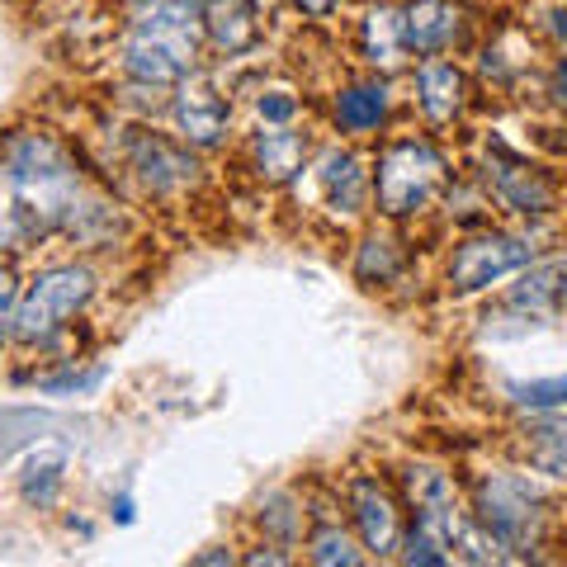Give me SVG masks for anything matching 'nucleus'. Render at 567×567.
Instances as JSON below:
<instances>
[{"label": "nucleus", "mask_w": 567, "mask_h": 567, "mask_svg": "<svg viewBox=\"0 0 567 567\" xmlns=\"http://www.w3.org/2000/svg\"><path fill=\"white\" fill-rule=\"evenodd\" d=\"M293 114H298V100H293V95H284V91L260 95V118H265V123H289Z\"/></svg>", "instance_id": "a878e982"}, {"label": "nucleus", "mask_w": 567, "mask_h": 567, "mask_svg": "<svg viewBox=\"0 0 567 567\" xmlns=\"http://www.w3.org/2000/svg\"><path fill=\"white\" fill-rule=\"evenodd\" d=\"M529 464L539 473L567 477V421H544L529 431Z\"/></svg>", "instance_id": "6ab92c4d"}, {"label": "nucleus", "mask_w": 567, "mask_h": 567, "mask_svg": "<svg viewBox=\"0 0 567 567\" xmlns=\"http://www.w3.org/2000/svg\"><path fill=\"white\" fill-rule=\"evenodd\" d=\"M487 181H492V194H496V199H502L511 213H544L548 199H554V189H548L544 175H539L535 166H525L520 156H511L506 147L492 152Z\"/></svg>", "instance_id": "1a4fd4ad"}, {"label": "nucleus", "mask_w": 567, "mask_h": 567, "mask_svg": "<svg viewBox=\"0 0 567 567\" xmlns=\"http://www.w3.org/2000/svg\"><path fill=\"white\" fill-rule=\"evenodd\" d=\"M194 563H233V554H199Z\"/></svg>", "instance_id": "c85d7f7f"}, {"label": "nucleus", "mask_w": 567, "mask_h": 567, "mask_svg": "<svg viewBox=\"0 0 567 567\" xmlns=\"http://www.w3.org/2000/svg\"><path fill=\"white\" fill-rule=\"evenodd\" d=\"M204 29H208L213 48L227 52V58L256 48V39H260V20H256L251 0H208L204 6Z\"/></svg>", "instance_id": "ddd939ff"}, {"label": "nucleus", "mask_w": 567, "mask_h": 567, "mask_svg": "<svg viewBox=\"0 0 567 567\" xmlns=\"http://www.w3.org/2000/svg\"><path fill=\"white\" fill-rule=\"evenodd\" d=\"M350 516H354V525H360L364 548H374L379 558H393L402 548L398 496L388 492L379 477H354V483H350Z\"/></svg>", "instance_id": "0eeeda50"}, {"label": "nucleus", "mask_w": 567, "mask_h": 567, "mask_svg": "<svg viewBox=\"0 0 567 567\" xmlns=\"http://www.w3.org/2000/svg\"><path fill=\"white\" fill-rule=\"evenodd\" d=\"M445 189V156H440L425 137H402L388 142L374 171V194L388 218H406L421 213L435 194Z\"/></svg>", "instance_id": "7ed1b4c3"}, {"label": "nucleus", "mask_w": 567, "mask_h": 567, "mask_svg": "<svg viewBox=\"0 0 567 567\" xmlns=\"http://www.w3.org/2000/svg\"><path fill=\"white\" fill-rule=\"evenodd\" d=\"M308 548H312V563H322V567H336V563H341V567H354V563H360V554H354L350 535H346V529L336 525L331 516L317 520Z\"/></svg>", "instance_id": "aec40b11"}, {"label": "nucleus", "mask_w": 567, "mask_h": 567, "mask_svg": "<svg viewBox=\"0 0 567 567\" xmlns=\"http://www.w3.org/2000/svg\"><path fill=\"white\" fill-rule=\"evenodd\" d=\"M14 308H20V298H14V275L0 265V346H6V336L14 331Z\"/></svg>", "instance_id": "393cba45"}, {"label": "nucleus", "mask_w": 567, "mask_h": 567, "mask_svg": "<svg viewBox=\"0 0 567 567\" xmlns=\"http://www.w3.org/2000/svg\"><path fill=\"white\" fill-rule=\"evenodd\" d=\"M175 123H181V133L194 147H218L227 137V100L218 95V85L189 71L181 91H175Z\"/></svg>", "instance_id": "6e6552de"}, {"label": "nucleus", "mask_w": 567, "mask_h": 567, "mask_svg": "<svg viewBox=\"0 0 567 567\" xmlns=\"http://www.w3.org/2000/svg\"><path fill=\"white\" fill-rule=\"evenodd\" d=\"M199 20L204 10L189 0H156L133 24L123 66L147 85H181L194 71V52H199Z\"/></svg>", "instance_id": "f03ea898"}, {"label": "nucleus", "mask_w": 567, "mask_h": 567, "mask_svg": "<svg viewBox=\"0 0 567 567\" xmlns=\"http://www.w3.org/2000/svg\"><path fill=\"white\" fill-rule=\"evenodd\" d=\"M303 156H308V133L289 128V123H270V128L256 137V171L270 185L293 181V175L303 171Z\"/></svg>", "instance_id": "4468645a"}, {"label": "nucleus", "mask_w": 567, "mask_h": 567, "mask_svg": "<svg viewBox=\"0 0 567 567\" xmlns=\"http://www.w3.org/2000/svg\"><path fill=\"white\" fill-rule=\"evenodd\" d=\"M554 95L567 104V58L558 62V71H554Z\"/></svg>", "instance_id": "cd10ccee"}, {"label": "nucleus", "mask_w": 567, "mask_h": 567, "mask_svg": "<svg viewBox=\"0 0 567 567\" xmlns=\"http://www.w3.org/2000/svg\"><path fill=\"white\" fill-rule=\"evenodd\" d=\"M529 256H535V246L520 241V237H496V233L468 237V241H458V251L450 260V289L473 293V289H483V284L529 265Z\"/></svg>", "instance_id": "423d86ee"}, {"label": "nucleus", "mask_w": 567, "mask_h": 567, "mask_svg": "<svg viewBox=\"0 0 567 567\" xmlns=\"http://www.w3.org/2000/svg\"><path fill=\"white\" fill-rule=\"evenodd\" d=\"M539 496L529 492L520 477H483L477 483V516L492 529V539L502 548H529L539 535Z\"/></svg>", "instance_id": "39448f33"}, {"label": "nucleus", "mask_w": 567, "mask_h": 567, "mask_svg": "<svg viewBox=\"0 0 567 567\" xmlns=\"http://www.w3.org/2000/svg\"><path fill=\"white\" fill-rule=\"evenodd\" d=\"M388 114V91L383 85H346L336 95V123L346 133H374Z\"/></svg>", "instance_id": "dca6fc26"}, {"label": "nucleus", "mask_w": 567, "mask_h": 567, "mask_svg": "<svg viewBox=\"0 0 567 567\" xmlns=\"http://www.w3.org/2000/svg\"><path fill=\"white\" fill-rule=\"evenodd\" d=\"M398 265H402V256H398L393 237H369L360 246V260H354V275H360L364 284H383V279L398 275Z\"/></svg>", "instance_id": "412c9836"}, {"label": "nucleus", "mask_w": 567, "mask_h": 567, "mask_svg": "<svg viewBox=\"0 0 567 567\" xmlns=\"http://www.w3.org/2000/svg\"><path fill=\"white\" fill-rule=\"evenodd\" d=\"M62 487V458H33L24 468V502L29 506H52Z\"/></svg>", "instance_id": "4be33fe9"}, {"label": "nucleus", "mask_w": 567, "mask_h": 567, "mask_svg": "<svg viewBox=\"0 0 567 567\" xmlns=\"http://www.w3.org/2000/svg\"><path fill=\"white\" fill-rule=\"evenodd\" d=\"M416 85H421V114L431 123H450L468 104V76L454 62H440V58L421 62Z\"/></svg>", "instance_id": "f8f14e48"}, {"label": "nucleus", "mask_w": 567, "mask_h": 567, "mask_svg": "<svg viewBox=\"0 0 567 567\" xmlns=\"http://www.w3.org/2000/svg\"><path fill=\"white\" fill-rule=\"evenodd\" d=\"M402 33H406V52L431 58V52L450 48L458 39V10L450 0H412L402 10Z\"/></svg>", "instance_id": "9b49d317"}, {"label": "nucleus", "mask_w": 567, "mask_h": 567, "mask_svg": "<svg viewBox=\"0 0 567 567\" xmlns=\"http://www.w3.org/2000/svg\"><path fill=\"white\" fill-rule=\"evenodd\" d=\"M133 171L142 175V185L156 189V194H171V189H185L194 181V162L166 137H152L142 133L133 137Z\"/></svg>", "instance_id": "9d476101"}, {"label": "nucleus", "mask_w": 567, "mask_h": 567, "mask_svg": "<svg viewBox=\"0 0 567 567\" xmlns=\"http://www.w3.org/2000/svg\"><path fill=\"white\" fill-rule=\"evenodd\" d=\"M95 293V275L85 265H58V270H43L39 279L29 284V293L14 308V341L33 346L48 341L52 331H62L71 317H76Z\"/></svg>", "instance_id": "20e7f679"}, {"label": "nucleus", "mask_w": 567, "mask_h": 567, "mask_svg": "<svg viewBox=\"0 0 567 567\" xmlns=\"http://www.w3.org/2000/svg\"><path fill=\"white\" fill-rule=\"evenodd\" d=\"M406 563H421V567H445V563H454V554L445 548V539H435L425 525H416L412 535H406V554H402Z\"/></svg>", "instance_id": "5701e85b"}, {"label": "nucleus", "mask_w": 567, "mask_h": 567, "mask_svg": "<svg viewBox=\"0 0 567 567\" xmlns=\"http://www.w3.org/2000/svg\"><path fill=\"white\" fill-rule=\"evenodd\" d=\"M520 406H554V402H567V379H548V383H516L511 388Z\"/></svg>", "instance_id": "b1692460"}, {"label": "nucleus", "mask_w": 567, "mask_h": 567, "mask_svg": "<svg viewBox=\"0 0 567 567\" xmlns=\"http://www.w3.org/2000/svg\"><path fill=\"white\" fill-rule=\"evenodd\" d=\"M360 39H364V58L383 66V71H398L406 58V33H402V10H369L364 24H360Z\"/></svg>", "instance_id": "2eb2a0df"}, {"label": "nucleus", "mask_w": 567, "mask_h": 567, "mask_svg": "<svg viewBox=\"0 0 567 567\" xmlns=\"http://www.w3.org/2000/svg\"><path fill=\"white\" fill-rule=\"evenodd\" d=\"M511 303H516V308H558V303H567V260H554V265L529 270L516 284Z\"/></svg>", "instance_id": "a211bd4d"}, {"label": "nucleus", "mask_w": 567, "mask_h": 567, "mask_svg": "<svg viewBox=\"0 0 567 567\" xmlns=\"http://www.w3.org/2000/svg\"><path fill=\"white\" fill-rule=\"evenodd\" d=\"M298 6H303L308 14H317V20H322V14H331V10H336V0H298Z\"/></svg>", "instance_id": "bb28decb"}, {"label": "nucleus", "mask_w": 567, "mask_h": 567, "mask_svg": "<svg viewBox=\"0 0 567 567\" xmlns=\"http://www.w3.org/2000/svg\"><path fill=\"white\" fill-rule=\"evenodd\" d=\"M322 185L331 194V208L341 213H360L364 204V166L354 152H331L322 162Z\"/></svg>", "instance_id": "f3484780"}, {"label": "nucleus", "mask_w": 567, "mask_h": 567, "mask_svg": "<svg viewBox=\"0 0 567 567\" xmlns=\"http://www.w3.org/2000/svg\"><path fill=\"white\" fill-rule=\"evenodd\" d=\"M0 199H6L20 241L76 227L81 166L43 128H20L0 142Z\"/></svg>", "instance_id": "f257e3e1"}]
</instances>
